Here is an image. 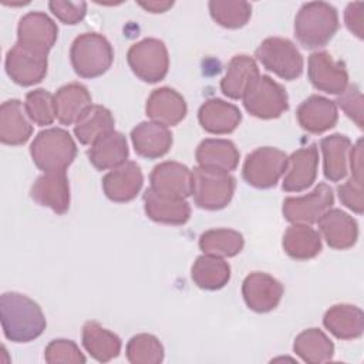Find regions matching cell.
<instances>
[{"label":"cell","mask_w":364,"mask_h":364,"mask_svg":"<svg viewBox=\"0 0 364 364\" xmlns=\"http://www.w3.org/2000/svg\"><path fill=\"white\" fill-rule=\"evenodd\" d=\"M47 55L16 43L6 54V73L13 82L21 87L34 85L47 74Z\"/></svg>","instance_id":"11"},{"label":"cell","mask_w":364,"mask_h":364,"mask_svg":"<svg viewBox=\"0 0 364 364\" xmlns=\"http://www.w3.org/2000/svg\"><path fill=\"white\" fill-rule=\"evenodd\" d=\"M334 203V193L330 185L321 182L310 193L304 196L286 198L283 200V216L291 223L311 225L331 209Z\"/></svg>","instance_id":"10"},{"label":"cell","mask_w":364,"mask_h":364,"mask_svg":"<svg viewBox=\"0 0 364 364\" xmlns=\"http://www.w3.org/2000/svg\"><path fill=\"white\" fill-rule=\"evenodd\" d=\"M145 112L151 121L165 127H173L185 118L188 107L185 98L178 91L169 87H161L154 90L148 97Z\"/></svg>","instance_id":"19"},{"label":"cell","mask_w":364,"mask_h":364,"mask_svg":"<svg viewBox=\"0 0 364 364\" xmlns=\"http://www.w3.org/2000/svg\"><path fill=\"white\" fill-rule=\"evenodd\" d=\"M318 229L327 245L337 250L353 247L358 237V225L341 209H330L318 219Z\"/></svg>","instance_id":"21"},{"label":"cell","mask_w":364,"mask_h":364,"mask_svg":"<svg viewBox=\"0 0 364 364\" xmlns=\"http://www.w3.org/2000/svg\"><path fill=\"white\" fill-rule=\"evenodd\" d=\"M127 61L139 80L151 84L164 80L169 70L168 48L158 38H144L132 44L127 53Z\"/></svg>","instance_id":"8"},{"label":"cell","mask_w":364,"mask_h":364,"mask_svg":"<svg viewBox=\"0 0 364 364\" xmlns=\"http://www.w3.org/2000/svg\"><path fill=\"white\" fill-rule=\"evenodd\" d=\"M324 327L340 340L361 337L364 331V314L360 307L353 304H336L323 317Z\"/></svg>","instance_id":"29"},{"label":"cell","mask_w":364,"mask_h":364,"mask_svg":"<svg viewBox=\"0 0 364 364\" xmlns=\"http://www.w3.org/2000/svg\"><path fill=\"white\" fill-rule=\"evenodd\" d=\"M344 21L347 28L360 40L364 37V3L354 1L347 4L344 11Z\"/></svg>","instance_id":"45"},{"label":"cell","mask_w":364,"mask_h":364,"mask_svg":"<svg viewBox=\"0 0 364 364\" xmlns=\"http://www.w3.org/2000/svg\"><path fill=\"white\" fill-rule=\"evenodd\" d=\"M260 75L256 61L245 54L235 55L226 67V74L220 81L222 92L232 100H242L250 82Z\"/></svg>","instance_id":"31"},{"label":"cell","mask_w":364,"mask_h":364,"mask_svg":"<svg viewBox=\"0 0 364 364\" xmlns=\"http://www.w3.org/2000/svg\"><path fill=\"white\" fill-rule=\"evenodd\" d=\"M198 119L206 132L223 135L233 132L239 127L242 121V112L236 105L230 102L219 98H209L200 105L198 111Z\"/></svg>","instance_id":"22"},{"label":"cell","mask_w":364,"mask_h":364,"mask_svg":"<svg viewBox=\"0 0 364 364\" xmlns=\"http://www.w3.org/2000/svg\"><path fill=\"white\" fill-rule=\"evenodd\" d=\"M28 119L24 104L20 100L4 101L0 107V141L11 146L26 144L33 134Z\"/></svg>","instance_id":"24"},{"label":"cell","mask_w":364,"mask_h":364,"mask_svg":"<svg viewBox=\"0 0 364 364\" xmlns=\"http://www.w3.org/2000/svg\"><path fill=\"white\" fill-rule=\"evenodd\" d=\"M242 100L246 111L260 119L277 118L289 108L286 90L269 75H257Z\"/></svg>","instance_id":"6"},{"label":"cell","mask_w":364,"mask_h":364,"mask_svg":"<svg viewBox=\"0 0 364 364\" xmlns=\"http://www.w3.org/2000/svg\"><path fill=\"white\" fill-rule=\"evenodd\" d=\"M191 277L199 289L219 290L230 279V266L223 257L203 253L193 262Z\"/></svg>","instance_id":"34"},{"label":"cell","mask_w":364,"mask_h":364,"mask_svg":"<svg viewBox=\"0 0 364 364\" xmlns=\"http://www.w3.org/2000/svg\"><path fill=\"white\" fill-rule=\"evenodd\" d=\"M58 27L43 11L24 14L17 26V43L43 54H48L57 41Z\"/></svg>","instance_id":"14"},{"label":"cell","mask_w":364,"mask_h":364,"mask_svg":"<svg viewBox=\"0 0 364 364\" xmlns=\"http://www.w3.org/2000/svg\"><path fill=\"white\" fill-rule=\"evenodd\" d=\"M287 159L289 156L282 149L273 146L257 148L246 156L242 168V176L253 188H272L284 173Z\"/></svg>","instance_id":"9"},{"label":"cell","mask_w":364,"mask_h":364,"mask_svg":"<svg viewBox=\"0 0 364 364\" xmlns=\"http://www.w3.org/2000/svg\"><path fill=\"white\" fill-rule=\"evenodd\" d=\"M128 142L127 138L117 131H111L94 144L87 151L88 159L98 171L114 169L127 162L128 158Z\"/></svg>","instance_id":"26"},{"label":"cell","mask_w":364,"mask_h":364,"mask_svg":"<svg viewBox=\"0 0 364 364\" xmlns=\"http://www.w3.org/2000/svg\"><path fill=\"white\" fill-rule=\"evenodd\" d=\"M127 360L132 364H159L164 360V347L152 334L134 336L125 348Z\"/></svg>","instance_id":"39"},{"label":"cell","mask_w":364,"mask_h":364,"mask_svg":"<svg viewBox=\"0 0 364 364\" xmlns=\"http://www.w3.org/2000/svg\"><path fill=\"white\" fill-rule=\"evenodd\" d=\"M70 60L77 75L81 78H95L111 67L114 50L102 34L84 33L73 41Z\"/></svg>","instance_id":"4"},{"label":"cell","mask_w":364,"mask_h":364,"mask_svg":"<svg viewBox=\"0 0 364 364\" xmlns=\"http://www.w3.org/2000/svg\"><path fill=\"white\" fill-rule=\"evenodd\" d=\"M44 358L50 364H84L87 361L78 346L65 338L50 341L44 350Z\"/></svg>","instance_id":"41"},{"label":"cell","mask_w":364,"mask_h":364,"mask_svg":"<svg viewBox=\"0 0 364 364\" xmlns=\"http://www.w3.org/2000/svg\"><path fill=\"white\" fill-rule=\"evenodd\" d=\"M24 109L30 121L36 125H51L55 119L54 95H51L47 90L43 88L33 90L26 95Z\"/></svg>","instance_id":"40"},{"label":"cell","mask_w":364,"mask_h":364,"mask_svg":"<svg viewBox=\"0 0 364 364\" xmlns=\"http://www.w3.org/2000/svg\"><path fill=\"white\" fill-rule=\"evenodd\" d=\"M81 338L84 348L100 363H108L121 353V338L97 321H87L82 326Z\"/></svg>","instance_id":"32"},{"label":"cell","mask_w":364,"mask_h":364,"mask_svg":"<svg viewBox=\"0 0 364 364\" xmlns=\"http://www.w3.org/2000/svg\"><path fill=\"white\" fill-rule=\"evenodd\" d=\"M131 141L139 156L156 159L171 149L172 132L168 127L158 122L144 121L131 131Z\"/></svg>","instance_id":"23"},{"label":"cell","mask_w":364,"mask_h":364,"mask_svg":"<svg viewBox=\"0 0 364 364\" xmlns=\"http://www.w3.org/2000/svg\"><path fill=\"white\" fill-rule=\"evenodd\" d=\"M338 30V14L326 1L304 3L294 18V34L306 48L326 46Z\"/></svg>","instance_id":"2"},{"label":"cell","mask_w":364,"mask_h":364,"mask_svg":"<svg viewBox=\"0 0 364 364\" xmlns=\"http://www.w3.org/2000/svg\"><path fill=\"white\" fill-rule=\"evenodd\" d=\"M30 196L41 206L63 215L70 208V185L65 172H44L30 189Z\"/></svg>","instance_id":"17"},{"label":"cell","mask_w":364,"mask_h":364,"mask_svg":"<svg viewBox=\"0 0 364 364\" xmlns=\"http://www.w3.org/2000/svg\"><path fill=\"white\" fill-rule=\"evenodd\" d=\"M284 252L296 260H309L321 252L320 233L304 223H293L283 235Z\"/></svg>","instance_id":"33"},{"label":"cell","mask_w":364,"mask_h":364,"mask_svg":"<svg viewBox=\"0 0 364 364\" xmlns=\"http://www.w3.org/2000/svg\"><path fill=\"white\" fill-rule=\"evenodd\" d=\"M245 239L233 229H209L199 237V249L206 255L232 257L242 252Z\"/></svg>","instance_id":"37"},{"label":"cell","mask_w":364,"mask_h":364,"mask_svg":"<svg viewBox=\"0 0 364 364\" xmlns=\"http://www.w3.org/2000/svg\"><path fill=\"white\" fill-rule=\"evenodd\" d=\"M236 188V179L229 172L196 166L192 171V196L195 203L206 210H219L229 205Z\"/></svg>","instance_id":"5"},{"label":"cell","mask_w":364,"mask_h":364,"mask_svg":"<svg viewBox=\"0 0 364 364\" xmlns=\"http://www.w3.org/2000/svg\"><path fill=\"white\" fill-rule=\"evenodd\" d=\"M0 320L4 337L14 343L36 340L47 326L41 307L17 291H6L0 296Z\"/></svg>","instance_id":"1"},{"label":"cell","mask_w":364,"mask_h":364,"mask_svg":"<svg viewBox=\"0 0 364 364\" xmlns=\"http://www.w3.org/2000/svg\"><path fill=\"white\" fill-rule=\"evenodd\" d=\"M34 165L44 172H65L77 155V145L68 131L47 128L30 145Z\"/></svg>","instance_id":"3"},{"label":"cell","mask_w":364,"mask_h":364,"mask_svg":"<svg viewBox=\"0 0 364 364\" xmlns=\"http://www.w3.org/2000/svg\"><path fill=\"white\" fill-rule=\"evenodd\" d=\"M114 117L102 105H90L75 121L74 134L82 145H91L102 135L114 131Z\"/></svg>","instance_id":"35"},{"label":"cell","mask_w":364,"mask_h":364,"mask_svg":"<svg viewBox=\"0 0 364 364\" xmlns=\"http://www.w3.org/2000/svg\"><path fill=\"white\" fill-rule=\"evenodd\" d=\"M141 7H144L149 13H165L173 6V1H166V0H149V1H138Z\"/></svg>","instance_id":"47"},{"label":"cell","mask_w":364,"mask_h":364,"mask_svg":"<svg viewBox=\"0 0 364 364\" xmlns=\"http://www.w3.org/2000/svg\"><path fill=\"white\" fill-rule=\"evenodd\" d=\"M283 284L273 276L262 272L247 274L242 284V296L246 306L256 313H267L276 309L283 296Z\"/></svg>","instance_id":"13"},{"label":"cell","mask_w":364,"mask_h":364,"mask_svg":"<svg viewBox=\"0 0 364 364\" xmlns=\"http://www.w3.org/2000/svg\"><path fill=\"white\" fill-rule=\"evenodd\" d=\"M318 152L317 145L310 144L309 146L294 151L287 159L286 175L282 182V188L286 192H301L313 185L317 176Z\"/></svg>","instance_id":"16"},{"label":"cell","mask_w":364,"mask_h":364,"mask_svg":"<svg viewBox=\"0 0 364 364\" xmlns=\"http://www.w3.org/2000/svg\"><path fill=\"white\" fill-rule=\"evenodd\" d=\"M307 75L318 91L340 95L348 85V73L343 61L334 60L327 51H316L309 55Z\"/></svg>","instance_id":"12"},{"label":"cell","mask_w":364,"mask_h":364,"mask_svg":"<svg viewBox=\"0 0 364 364\" xmlns=\"http://www.w3.org/2000/svg\"><path fill=\"white\" fill-rule=\"evenodd\" d=\"M208 6L212 18L225 28H240L252 16V6L242 0H212Z\"/></svg>","instance_id":"38"},{"label":"cell","mask_w":364,"mask_h":364,"mask_svg":"<svg viewBox=\"0 0 364 364\" xmlns=\"http://www.w3.org/2000/svg\"><path fill=\"white\" fill-rule=\"evenodd\" d=\"M144 185V175L139 165L134 161L111 169L102 178V189L105 196L112 202H129L141 191Z\"/></svg>","instance_id":"18"},{"label":"cell","mask_w":364,"mask_h":364,"mask_svg":"<svg viewBox=\"0 0 364 364\" xmlns=\"http://www.w3.org/2000/svg\"><path fill=\"white\" fill-rule=\"evenodd\" d=\"M149 188L161 196L186 199L192 193V171L175 161L156 165L149 175Z\"/></svg>","instance_id":"15"},{"label":"cell","mask_w":364,"mask_h":364,"mask_svg":"<svg viewBox=\"0 0 364 364\" xmlns=\"http://www.w3.org/2000/svg\"><path fill=\"white\" fill-rule=\"evenodd\" d=\"M198 166L222 172H232L239 164V151L229 139H203L195 152Z\"/></svg>","instance_id":"27"},{"label":"cell","mask_w":364,"mask_h":364,"mask_svg":"<svg viewBox=\"0 0 364 364\" xmlns=\"http://www.w3.org/2000/svg\"><path fill=\"white\" fill-rule=\"evenodd\" d=\"M48 9L51 13L64 24L74 26L80 23L87 13L85 1H63V0H51L48 1Z\"/></svg>","instance_id":"43"},{"label":"cell","mask_w":364,"mask_h":364,"mask_svg":"<svg viewBox=\"0 0 364 364\" xmlns=\"http://www.w3.org/2000/svg\"><path fill=\"white\" fill-rule=\"evenodd\" d=\"M338 107L344 111V114L355 122L358 128L363 129L364 121H363V94L355 84H348L347 88L338 95L337 101Z\"/></svg>","instance_id":"42"},{"label":"cell","mask_w":364,"mask_h":364,"mask_svg":"<svg viewBox=\"0 0 364 364\" xmlns=\"http://www.w3.org/2000/svg\"><path fill=\"white\" fill-rule=\"evenodd\" d=\"M350 168H351V176L363 181V139L360 138L355 145L350 151Z\"/></svg>","instance_id":"46"},{"label":"cell","mask_w":364,"mask_h":364,"mask_svg":"<svg viewBox=\"0 0 364 364\" xmlns=\"http://www.w3.org/2000/svg\"><path fill=\"white\" fill-rule=\"evenodd\" d=\"M293 350L304 363L320 364L331 360L334 344L320 328H307L294 338Z\"/></svg>","instance_id":"36"},{"label":"cell","mask_w":364,"mask_h":364,"mask_svg":"<svg viewBox=\"0 0 364 364\" xmlns=\"http://www.w3.org/2000/svg\"><path fill=\"white\" fill-rule=\"evenodd\" d=\"M296 117L300 127L307 132L323 134L337 124L338 112L334 101L313 94L299 105Z\"/></svg>","instance_id":"20"},{"label":"cell","mask_w":364,"mask_h":364,"mask_svg":"<svg viewBox=\"0 0 364 364\" xmlns=\"http://www.w3.org/2000/svg\"><path fill=\"white\" fill-rule=\"evenodd\" d=\"M340 202L346 205L353 212L361 215L364 210V198H363V181H358L353 176L347 179L337 188Z\"/></svg>","instance_id":"44"},{"label":"cell","mask_w":364,"mask_h":364,"mask_svg":"<svg viewBox=\"0 0 364 364\" xmlns=\"http://www.w3.org/2000/svg\"><path fill=\"white\" fill-rule=\"evenodd\" d=\"M323 152V172L330 182H338L348 173V159L351 151V141L341 134L324 136L320 141Z\"/></svg>","instance_id":"28"},{"label":"cell","mask_w":364,"mask_h":364,"mask_svg":"<svg viewBox=\"0 0 364 364\" xmlns=\"http://www.w3.org/2000/svg\"><path fill=\"white\" fill-rule=\"evenodd\" d=\"M255 55L266 70L283 80H296L303 73V55L289 38L269 37L260 43Z\"/></svg>","instance_id":"7"},{"label":"cell","mask_w":364,"mask_h":364,"mask_svg":"<svg viewBox=\"0 0 364 364\" xmlns=\"http://www.w3.org/2000/svg\"><path fill=\"white\" fill-rule=\"evenodd\" d=\"M90 105L92 104L88 88L80 82L65 84L54 94L55 118L63 125L75 124Z\"/></svg>","instance_id":"30"},{"label":"cell","mask_w":364,"mask_h":364,"mask_svg":"<svg viewBox=\"0 0 364 364\" xmlns=\"http://www.w3.org/2000/svg\"><path fill=\"white\" fill-rule=\"evenodd\" d=\"M144 209L149 219L165 225H183L191 218V206L185 199L161 196L151 188L144 193Z\"/></svg>","instance_id":"25"}]
</instances>
